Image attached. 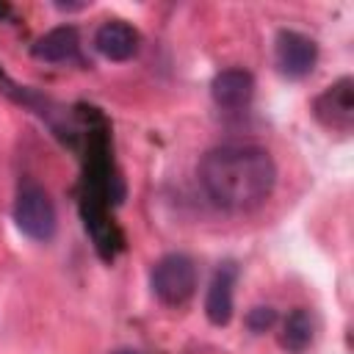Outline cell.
<instances>
[{"mask_svg": "<svg viewBox=\"0 0 354 354\" xmlns=\"http://www.w3.org/2000/svg\"><path fill=\"white\" fill-rule=\"evenodd\" d=\"M113 354H141V351H136V348H119V351H113Z\"/></svg>", "mask_w": 354, "mask_h": 354, "instance_id": "7c38bea8", "label": "cell"}, {"mask_svg": "<svg viewBox=\"0 0 354 354\" xmlns=\"http://www.w3.org/2000/svg\"><path fill=\"white\" fill-rule=\"evenodd\" d=\"M274 324H277V310L268 307V304H257V307H252V310L246 313V326H249V332H254V335L268 332Z\"/></svg>", "mask_w": 354, "mask_h": 354, "instance_id": "8fae6325", "label": "cell"}, {"mask_svg": "<svg viewBox=\"0 0 354 354\" xmlns=\"http://www.w3.org/2000/svg\"><path fill=\"white\" fill-rule=\"evenodd\" d=\"M33 55L47 64H80V36L75 25H58L33 44Z\"/></svg>", "mask_w": 354, "mask_h": 354, "instance_id": "9c48e42d", "label": "cell"}, {"mask_svg": "<svg viewBox=\"0 0 354 354\" xmlns=\"http://www.w3.org/2000/svg\"><path fill=\"white\" fill-rule=\"evenodd\" d=\"M199 185L205 196L227 213H249L260 207L277 185V163L266 147L221 144L202 155Z\"/></svg>", "mask_w": 354, "mask_h": 354, "instance_id": "6da1fadb", "label": "cell"}, {"mask_svg": "<svg viewBox=\"0 0 354 354\" xmlns=\"http://www.w3.org/2000/svg\"><path fill=\"white\" fill-rule=\"evenodd\" d=\"M141 47L138 30L124 19H108L94 33V50L108 61H130Z\"/></svg>", "mask_w": 354, "mask_h": 354, "instance_id": "52a82bcc", "label": "cell"}, {"mask_svg": "<svg viewBox=\"0 0 354 354\" xmlns=\"http://www.w3.org/2000/svg\"><path fill=\"white\" fill-rule=\"evenodd\" d=\"M313 113L324 127L348 133L351 124H354V80L351 77H340L332 86H326L315 97Z\"/></svg>", "mask_w": 354, "mask_h": 354, "instance_id": "5b68a950", "label": "cell"}, {"mask_svg": "<svg viewBox=\"0 0 354 354\" xmlns=\"http://www.w3.org/2000/svg\"><path fill=\"white\" fill-rule=\"evenodd\" d=\"M14 224L25 238L36 243L53 241L58 230V213H55L50 194L36 180H25L19 185L17 199H14Z\"/></svg>", "mask_w": 354, "mask_h": 354, "instance_id": "7a4b0ae2", "label": "cell"}, {"mask_svg": "<svg viewBox=\"0 0 354 354\" xmlns=\"http://www.w3.org/2000/svg\"><path fill=\"white\" fill-rule=\"evenodd\" d=\"M235 279L238 268L235 263H221L210 279L207 296H205V315L213 326H227L232 321L235 310Z\"/></svg>", "mask_w": 354, "mask_h": 354, "instance_id": "8992f818", "label": "cell"}, {"mask_svg": "<svg viewBox=\"0 0 354 354\" xmlns=\"http://www.w3.org/2000/svg\"><path fill=\"white\" fill-rule=\"evenodd\" d=\"M149 288H152L155 299L169 304V307L185 304L196 290V266H194V260L183 252L163 254L152 266Z\"/></svg>", "mask_w": 354, "mask_h": 354, "instance_id": "3957f363", "label": "cell"}, {"mask_svg": "<svg viewBox=\"0 0 354 354\" xmlns=\"http://www.w3.org/2000/svg\"><path fill=\"white\" fill-rule=\"evenodd\" d=\"M313 335H315L313 315H310L304 307H296V310L288 313V318H285V324H282L279 343H282L285 351H290V354H301V351L310 348Z\"/></svg>", "mask_w": 354, "mask_h": 354, "instance_id": "30bf717a", "label": "cell"}, {"mask_svg": "<svg viewBox=\"0 0 354 354\" xmlns=\"http://www.w3.org/2000/svg\"><path fill=\"white\" fill-rule=\"evenodd\" d=\"M274 61H277V69L282 77L301 80L313 72V66L318 61V44L299 30L282 28L274 41Z\"/></svg>", "mask_w": 354, "mask_h": 354, "instance_id": "277c9868", "label": "cell"}, {"mask_svg": "<svg viewBox=\"0 0 354 354\" xmlns=\"http://www.w3.org/2000/svg\"><path fill=\"white\" fill-rule=\"evenodd\" d=\"M252 94H254V77L241 66L224 69L210 80V97L218 108H227V111L243 108L249 105Z\"/></svg>", "mask_w": 354, "mask_h": 354, "instance_id": "ba28073f", "label": "cell"}]
</instances>
